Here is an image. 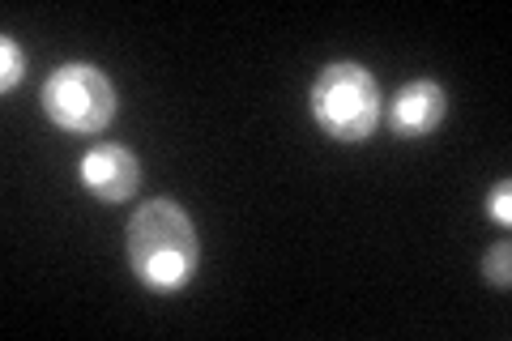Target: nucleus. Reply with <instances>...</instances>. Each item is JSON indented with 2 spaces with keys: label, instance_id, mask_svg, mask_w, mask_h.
<instances>
[{
  "label": "nucleus",
  "instance_id": "obj_1",
  "mask_svg": "<svg viewBox=\"0 0 512 341\" xmlns=\"http://www.w3.org/2000/svg\"><path fill=\"white\" fill-rule=\"evenodd\" d=\"M124 252L133 278L150 295H180L197 282L201 235L188 209L175 197H150L124 226Z\"/></svg>",
  "mask_w": 512,
  "mask_h": 341
},
{
  "label": "nucleus",
  "instance_id": "obj_2",
  "mask_svg": "<svg viewBox=\"0 0 512 341\" xmlns=\"http://www.w3.org/2000/svg\"><path fill=\"white\" fill-rule=\"evenodd\" d=\"M312 124L338 145H367L384 124V90L376 73L359 60L320 64L308 90Z\"/></svg>",
  "mask_w": 512,
  "mask_h": 341
},
{
  "label": "nucleus",
  "instance_id": "obj_3",
  "mask_svg": "<svg viewBox=\"0 0 512 341\" xmlns=\"http://www.w3.org/2000/svg\"><path fill=\"white\" fill-rule=\"evenodd\" d=\"M39 107L52 120V128L69 137H103L120 116V94L99 64L90 60H64L47 73L39 90Z\"/></svg>",
  "mask_w": 512,
  "mask_h": 341
},
{
  "label": "nucleus",
  "instance_id": "obj_4",
  "mask_svg": "<svg viewBox=\"0 0 512 341\" xmlns=\"http://www.w3.org/2000/svg\"><path fill=\"white\" fill-rule=\"evenodd\" d=\"M77 184L99 205H124L141 188V158L120 141H94L77 158Z\"/></svg>",
  "mask_w": 512,
  "mask_h": 341
},
{
  "label": "nucleus",
  "instance_id": "obj_5",
  "mask_svg": "<svg viewBox=\"0 0 512 341\" xmlns=\"http://www.w3.org/2000/svg\"><path fill=\"white\" fill-rule=\"evenodd\" d=\"M444 116H448V90L436 77H414L393 94V103H384V124L402 141L431 137L444 124Z\"/></svg>",
  "mask_w": 512,
  "mask_h": 341
},
{
  "label": "nucleus",
  "instance_id": "obj_6",
  "mask_svg": "<svg viewBox=\"0 0 512 341\" xmlns=\"http://www.w3.org/2000/svg\"><path fill=\"white\" fill-rule=\"evenodd\" d=\"M22 77H26V52H22V43L5 35L0 39V90L13 94L22 86Z\"/></svg>",
  "mask_w": 512,
  "mask_h": 341
},
{
  "label": "nucleus",
  "instance_id": "obj_7",
  "mask_svg": "<svg viewBox=\"0 0 512 341\" xmlns=\"http://www.w3.org/2000/svg\"><path fill=\"white\" fill-rule=\"evenodd\" d=\"M483 282L495 286V290L512 286V243L508 239H500L495 248H487V256H483Z\"/></svg>",
  "mask_w": 512,
  "mask_h": 341
},
{
  "label": "nucleus",
  "instance_id": "obj_8",
  "mask_svg": "<svg viewBox=\"0 0 512 341\" xmlns=\"http://www.w3.org/2000/svg\"><path fill=\"white\" fill-rule=\"evenodd\" d=\"M487 218L495 226H504V231L512 226V180H508V175L487 192Z\"/></svg>",
  "mask_w": 512,
  "mask_h": 341
}]
</instances>
